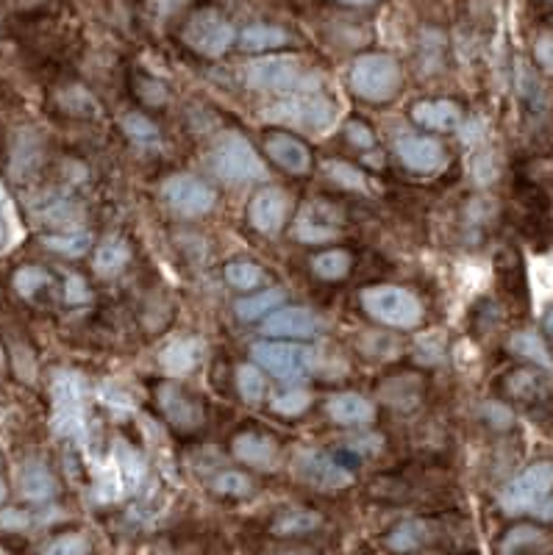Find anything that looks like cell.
Masks as SVG:
<instances>
[{
    "label": "cell",
    "instance_id": "cell-12",
    "mask_svg": "<svg viewBox=\"0 0 553 555\" xmlns=\"http://www.w3.org/2000/svg\"><path fill=\"white\" fill-rule=\"evenodd\" d=\"M342 214L331 203H306L295 222V236L306 245H323L340 236Z\"/></svg>",
    "mask_w": 553,
    "mask_h": 555
},
{
    "label": "cell",
    "instance_id": "cell-8",
    "mask_svg": "<svg viewBox=\"0 0 553 555\" xmlns=\"http://www.w3.org/2000/svg\"><path fill=\"white\" fill-rule=\"evenodd\" d=\"M184 42L189 48L198 50L201 56H223L231 42H234V28L226 17L214 9H203V12L192 14V20L184 28Z\"/></svg>",
    "mask_w": 553,
    "mask_h": 555
},
{
    "label": "cell",
    "instance_id": "cell-43",
    "mask_svg": "<svg viewBox=\"0 0 553 555\" xmlns=\"http://www.w3.org/2000/svg\"><path fill=\"white\" fill-rule=\"evenodd\" d=\"M89 553V542L87 536L81 533H64L59 539H53L42 555H87Z\"/></svg>",
    "mask_w": 553,
    "mask_h": 555
},
{
    "label": "cell",
    "instance_id": "cell-6",
    "mask_svg": "<svg viewBox=\"0 0 553 555\" xmlns=\"http://www.w3.org/2000/svg\"><path fill=\"white\" fill-rule=\"evenodd\" d=\"M553 489V461H537L526 467L501 492V508L506 514L534 511Z\"/></svg>",
    "mask_w": 553,
    "mask_h": 555
},
{
    "label": "cell",
    "instance_id": "cell-33",
    "mask_svg": "<svg viewBox=\"0 0 553 555\" xmlns=\"http://www.w3.org/2000/svg\"><path fill=\"white\" fill-rule=\"evenodd\" d=\"M323 173L334 181V184L345 186V189H353V192H365L367 189V178L362 170H356L351 167L348 161H340V159H331L323 164Z\"/></svg>",
    "mask_w": 553,
    "mask_h": 555
},
{
    "label": "cell",
    "instance_id": "cell-20",
    "mask_svg": "<svg viewBox=\"0 0 553 555\" xmlns=\"http://www.w3.org/2000/svg\"><path fill=\"white\" fill-rule=\"evenodd\" d=\"M112 464L114 469H117V475H120L123 492L128 494L139 492V486H142L145 478H148V464H145V458L139 456L131 444L123 442V439H117V442H114Z\"/></svg>",
    "mask_w": 553,
    "mask_h": 555
},
{
    "label": "cell",
    "instance_id": "cell-24",
    "mask_svg": "<svg viewBox=\"0 0 553 555\" xmlns=\"http://www.w3.org/2000/svg\"><path fill=\"white\" fill-rule=\"evenodd\" d=\"M128 259H131V250H128L126 239L109 236V239L95 250V272L112 278V275H117V272L126 267Z\"/></svg>",
    "mask_w": 553,
    "mask_h": 555
},
{
    "label": "cell",
    "instance_id": "cell-3",
    "mask_svg": "<svg viewBox=\"0 0 553 555\" xmlns=\"http://www.w3.org/2000/svg\"><path fill=\"white\" fill-rule=\"evenodd\" d=\"M362 306L373 320L390 328H417L423 320V303L409 289L392 284H378L362 289Z\"/></svg>",
    "mask_w": 553,
    "mask_h": 555
},
{
    "label": "cell",
    "instance_id": "cell-35",
    "mask_svg": "<svg viewBox=\"0 0 553 555\" xmlns=\"http://www.w3.org/2000/svg\"><path fill=\"white\" fill-rule=\"evenodd\" d=\"M123 131H126L128 139H134L137 145H153V142H159V125L148 120V117H142L137 111H128L123 114Z\"/></svg>",
    "mask_w": 553,
    "mask_h": 555
},
{
    "label": "cell",
    "instance_id": "cell-37",
    "mask_svg": "<svg viewBox=\"0 0 553 555\" xmlns=\"http://www.w3.org/2000/svg\"><path fill=\"white\" fill-rule=\"evenodd\" d=\"M237 389L245 403H251V406L262 403L264 378H262V372H259V367H253V364H242V367L237 370Z\"/></svg>",
    "mask_w": 553,
    "mask_h": 555
},
{
    "label": "cell",
    "instance_id": "cell-42",
    "mask_svg": "<svg viewBox=\"0 0 553 555\" xmlns=\"http://www.w3.org/2000/svg\"><path fill=\"white\" fill-rule=\"evenodd\" d=\"M312 403V395L309 392H303V389H292V392H284V395H278L273 400V411L281 414V417H298L303 414L306 408Z\"/></svg>",
    "mask_w": 553,
    "mask_h": 555
},
{
    "label": "cell",
    "instance_id": "cell-53",
    "mask_svg": "<svg viewBox=\"0 0 553 555\" xmlns=\"http://www.w3.org/2000/svg\"><path fill=\"white\" fill-rule=\"evenodd\" d=\"M531 514H537L540 519H553V500H551V497H545V500H542L540 506L534 508Z\"/></svg>",
    "mask_w": 553,
    "mask_h": 555
},
{
    "label": "cell",
    "instance_id": "cell-40",
    "mask_svg": "<svg viewBox=\"0 0 553 555\" xmlns=\"http://www.w3.org/2000/svg\"><path fill=\"white\" fill-rule=\"evenodd\" d=\"M45 286H51V272H45L42 267H20L14 275V289L23 297H34Z\"/></svg>",
    "mask_w": 553,
    "mask_h": 555
},
{
    "label": "cell",
    "instance_id": "cell-28",
    "mask_svg": "<svg viewBox=\"0 0 553 555\" xmlns=\"http://www.w3.org/2000/svg\"><path fill=\"white\" fill-rule=\"evenodd\" d=\"M509 350L517 353V356L528 358V361H534V364H540L542 370H553L551 353H548L545 342H542L540 336H537L534 331L515 333V336L509 339Z\"/></svg>",
    "mask_w": 553,
    "mask_h": 555
},
{
    "label": "cell",
    "instance_id": "cell-58",
    "mask_svg": "<svg viewBox=\"0 0 553 555\" xmlns=\"http://www.w3.org/2000/svg\"><path fill=\"white\" fill-rule=\"evenodd\" d=\"M551 3H553V0H551Z\"/></svg>",
    "mask_w": 553,
    "mask_h": 555
},
{
    "label": "cell",
    "instance_id": "cell-54",
    "mask_svg": "<svg viewBox=\"0 0 553 555\" xmlns=\"http://www.w3.org/2000/svg\"><path fill=\"white\" fill-rule=\"evenodd\" d=\"M545 331H548L553 336V309L548 311V314H545Z\"/></svg>",
    "mask_w": 553,
    "mask_h": 555
},
{
    "label": "cell",
    "instance_id": "cell-52",
    "mask_svg": "<svg viewBox=\"0 0 553 555\" xmlns=\"http://www.w3.org/2000/svg\"><path fill=\"white\" fill-rule=\"evenodd\" d=\"M534 56L545 73H553V34H545V37L537 39V48H534Z\"/></svg>",
    "mask_w": 553,
    "mask_h": 555
},
{
    "label": "cell",
    "instance_id": "cell-22",
    "mask_svg": "<svg viewBox=\"0 0 553 555\" xmlns=\"http://www.w3.org/2000/svg\"><path fill=\"white\" fill-rule=\"evenodd\" d=\"M20 494L28 503H48L56 494V481H53L51 469L42 461H28L20 472Z\"/></svg>",
    "mask_w": 553,
    "mask_h": 555
},
{
    "label": "cell",
    "instance_id": "cell-51",
    "mask_svg": "<svg viewBox=\"0 0 553 555\" xmlns=\"http://www.w3.org/2000/svg\"><path fill=\"white\" fill-rule=\"evenodd\" d=\"M345 134H348V139H351L356 148H373V145H376V136H373V131H370V128L362 123H348Z\"/></svg>",
    "mask_w": 553,
    "mask_h": 555
},
{
    "label": "cell",
    "instance_id": "cell-48",
    "mask_svg": "<svg viewBox=\"0 0 553 555\" xmlns=\"http://www.w3.org/2000/svg\"><path fill=\"white\" fill-rule=\"evenodd\" d=\"M64 300L73 303V306L89 303V286L81 275H67V281H64Z\"/></svg>",
    "mask_w": 553,
    "mask_h": 555
},
{
    "label": "cell",
    "instance_id": "cell-9",
    "mask_svg": "<svg viewBox=\"0 0 553 555\" xmlns=\"http://www.w3.org/2000/svg\"><path fill=\"white\" fill-rule=\"evenodd\" d=\"M245 81L262 92H290L303 81L301 62L295 56H264L248 64Z\"/></svg>",
    "mask_w": 553,
    "mask_h": 555
},
{
    "label": "cell",
    "instance_id": "cell-4",
    "mask_svg": "<svg viewBox=\"0 0 553 555\" xmlns=\"http://www.w3.org/2000/svg\"><path fill=\"white\" fill-rule=\"evenodd\" d=\"M401 64L387 53H365L351 67V89L362 100L384 103L401 89Z\"/></svg>",
    "mask_w": 553,
    "mask_h": 555
},
{
    "label": "cell",
    "instance_id": "cell-26",
    "mask_svg": "<svg viewBox=\"0 0 553 555\" xmlns=\"http://www.w3.org/2000/svg\"><path fill=\"white\" fill-rule=\"evenodd\" d=\"M284 297H287V292L284 289H278V286H273V289H264V292H259V295H251V297H242V300H237V314L242 317V320H259V317H267V314H273V311L284 303Z\"/></svg>",
    "mask_w": 553,
    "mask_h": 555
},
{
    "label": "cell",
    "instance_id": "cell-1",
    "mask_svg": "<svg viewBox=\"0 0 553 555\" xmlns=\"http://www.w3.org/2000/svg\"><path fill=\"white\" fill-rule=\"evenodd\" d=\"M212 173L231 186L267 181V167L253 145L237 131H226L212 148Z\"/></svg>",
    "mask_w": 553,
    "mask_h": 555
},
{
    "label": "cell",
    "instance_id": "cell-25",
    "mask_svg": "<svg viewBox=\"0 0 553 555\" xmlns=\"http://www.w3.org/2000/svg\"><path fill=\"white\" fill-rule=\"evenodd\" d=\"M42 164V142L37 134H17L12 150V173L17 178H26Z\"/></svg>",
    "mask_w": 553,
    "mask_h": 555
},
{
    "label": "cell",
    "instance_id": "cell-17",
    "mask_svg": "<svg viewBox=\"0 0 553 555\" xmlns=\"http://www.w3.org/2000/svg\"><path fill=\"white\" fill-rule=\"evenodd\" d=\"M264 150H267V156L276 161L278 167H284L292 175L309 173V167H312V153L295 136L273 134L267 139Z\"/></svg>",
    "mask_w": 553,
    "mask_h": 555
},
{
    "label": "cell",
    "instance_id": "cell-49",
    "mask_svg": "<svg viewBox=\"0 0 553 555\" xmlns=\"http://www.w3.org/2000/svg\"><path fill=\"white\" fill-rule=\"evenodd\" d=\"M28 525H31V514L23 508L0 511V531H26Z\"/></svg>",
    "mask_w": 553,
    "mask_h": 555
},
{
    "label": "cell",
    "instance_id": "cell-5",
    "mask_svg": "<svg viewBox=\"0 0 553 555\" xmlns=\"http://www.w3.org/2000/svg\"><path fill=\"white\" fill-rule=\"evenodd\" d=\"M253 361L281 381H298L320 367V356L309 345H287V342H259L251 350Z\"/></svg>",
    "mask_w": 553,
    "mask_h": 555
},
{
    "label": "cell",
    "instance_id": "cell-41",
    "mask_svg": "<svg viewBox=\"0 0 553 555\" xmlns=\"http://www.w3.org/2000/svg\"><path fill=\"white\" fill-rule=\"evenodd\" d=\"M545 389H548V381L531 370H520L509 378V392L515 397H540L545 395Z\"/></svg>",
    "mask_w": 553,
    "mask_h": 555
},
{
    "label": "cell",
    "instance_id": "cell-55",
    "mask_svg": "<svg viewBox=\"0 0 553 555\" xmlns=\"http://www.w3.org/2000/svg\"><path fill=\"white\" fill-rule=\"evenodd\" d=\"M340 3H348V6H367V3H373V0H340Z\"/></svg>",
    "mask_w": 553,
    "mask_h": 555
},
{
    "label": "cell",
    "instance_id": "cell-10",
    "mask_svg": "<svg viewBox=\"0 0 553 555\" xmlns=\"http://www.w3.org/2000/svg\"><path fill=\"white\" fill-rule=\"evenodd\" d=\"M292 469L303 483H309L315 489H328V492L345 489L353 483V475L348 469L317 450H298L292 458Z\"/></svg>",
    "mask_w": 553,
    "mask_h": 555
},
{
    "label": "cell",
    "instance_id": "cell-13",
    "mask_svg": "<svg viewBox=\"0 0 553 555\" xmlns=\"http://www.w3.org/2000/svg\"><path fill=\"white\" fill-rule=\"evenodd\" d=\"M290 214V195L281 192L278 186H264L253 195L251 206H248V220L259 231V234H278L281 225L287 222Z\"/></svg>",
    "mask_w": 553,
    "mask_h": 555
},
{
    "label": "cell",
    "instance_id": "cell-57",
    "mask_svg": "<svg viewBox=\"0 0 553 555\" xmlns=\"http://www.w3.org/2000/svg\"><path fill=\"white\" fill-rule=\"evenodd\" d=\"M284 555H309V553H284Z\"/></svg>",
    "mask_w": 553,
    "mask_h": 555
},
{
    "label": "cell",
    "instance_id": "cell-46",
    "mask_svg": "<svg viewBox=\"0 0 553 555\" xmlns=\"http://www.w3.org/2000/svg\"><path fill=\"white\" fill-rule=\"evenodd\" d=\"M14 228H17V222H14L12 200H9L6 189H3V184H0V250L12 245Z\"/></svg>",
    "mask_w": 553,
    "mask_h": 555
},
{
    "label": "cell",
    "instance_id": "cell-34",
    "mask_svg": "<svg viewBox=\"0 0 553 555\" xmlns=\"http://www.w3.org/2000/svg\"><path fill=\"white\" fill-rule=\"evenodd\" d=\"M84 425H87L84 408H53L51 428L56 436H62V439L81 436V433H84Z\"/></svg>",
    "mask_w": 553,
    "mask_h": 555
},
{
    "label": "cell",
    "instance_id": "cell-2",
    "mask_svg": "<svg viewBox=\"0 0 553 555\" xmlns=\"http://www.w3.org/2000/svg\"><path fill=\"white\" fill-rule=\"evenodd\" d=\"M262 117L267 123L292 125V128L309 131V134H323L337 120V106L326 95L303 92V95H295V98H287L281 100V103L267 106L262 111Z\"/></svg>",
    "mask_w": 553,
    "mask_h": 555
},
{
    "label": "cell",
    "instance_id": "cell-29",
    "mask_svg": "<svg viewBox=\"0 0 553 555\" xmlns=\"http://www.w3.org/2000/svg\"><path fill=\"white\" fill-rule=\"evenodd\" d=\"M42 245L59 253V256H67V259H81L92 247V234L89 231H67V234H48L42 236Z\"/></svg>",
    "mask_w": 553,
    "mask_h": 555
},
{
    "label": "cell",
    "instance_id": "cell-32",
    "mask_svg": "<svg viewBox=\"0 0 553 555\" xmlns=\"http://www.w3.org/2000/svg\"><path fill=\"white\" fill-rule=\"evenodd\" d=\"M226 281L239 292H251L264 281V270L253 261H231L226 267Z\"/></svg>",
    "mask_w": 553,
    "mask_h": 555
},
{
    "label": "cell",
    "instance_id": "cell-18",
    "mask_svg": "<svg viewBox=\"0 0 553 555\" xmlns=\"http://www.w3.org/2000/svg\"><path fill=\"white\" fill-rule=\"evenodd\" d=\"M412 120L431 131H456L462 125V109L453 100H420L412 106Z\"/></svg>",
    "mask_w": 553,
    "mask_h": 555
},
{
    "label": "cell",
    "instance_id": "cell-36",
    "mask_svg": "<svg viewBox=\"0 0 553 555\" xmlns=\"http://www.w3.org/2000/svg\"><path fill=\"white\" fill-rule=\"evenodd\" d=\"M123 483H120V475H117V469H114L112 458L103 464V469L95 475V500L98 503H114V500H120L123 497Z\"/></svg>",
    "mask_w": 553,
    "mask_h": 555
},
{
    "label": "cell",
    "instance_id": "cell-56",
    "mask_svg": "<svg viewBox=\"0 0 553 555\" xmlns=\"http://www.w3.org/2000/svg\"><path fill=\"white\" fill-rule=\"evenodd\" d=\"M6 500V483H3V478H0V503Z\"/></svg>",
    "mask_w": 553,
    "mask_h": 555
},
{
    "label": "cell",
    "instance_id": "cell-7",
    "mask_svg": "<svg viewBox=\"0 0 553 555\" xmlns=\"http://www.w3.org/2000/svg\"><path fill=\"white\" fill-rule=\"evenodd\" d=\"M162 198L181 217H203L217 203V195H214L212 186L203 184L201 178L187 173L170 175L162 184Z\"/></svg>",
    "mask_w": 553,
    "mask_h": 555
},
{
    "label": "cell",
    "instance_id": "cell-50",
    "mask_svg": "<svg viewBox=\"0 0 553 555\" xmlns=\"http://www.w3.org/2000/svg\"><path fill=\"white\" fill-rule=\"evenodd\" d=\"M484 417L492 422V428H498V431H503V428H509L512 425V411L506 406H501V403H484Z\"/></svg>",
    "mask_w": 553,
    "mask_h": 555
},
{
    "label": "cell",
    "instance_id": "cell-44",
    "mask_svg": "<svg viewBox=\"0 0 553 555\" xmlns=\"http://www.w3.org/2000/svg\"><path fill=\"white\" fill-rule=\"evenodd\" d=\"M98 395H101L103 403H106V406H109V408H114V411H126V414H131V411L137 408V403H134V397L128 395L123 386H117V383H112V381L101 383Z\"/></svg>",
    "mask_w": 553,
    "mask_h": 555
},
{
    "label": "cell",
    "instance_id": "cell-38",
    "mask_svg": "<svg viewBox=\"0 0 553 555\" xmlns=\"http://www.w3.org/2000/svg\"><path fill=\"white\" fill-rule=\"evenodd\" d=\"M423 539H426V525L423 522H403L390 533V542L387 544L395 553H409V550L420 547Z\"/></svg>",
    "mask_w": 553,
    "mask_h": 555
},
{
    "label": "cell",
    "instance_id": "cell-30",
    "mask_svg": "<svg viewBox=\"0 0 553 555\" xmlns=\"http://www.w3.org/2000/svg\"><path fill=\"white\" fill-rule=\"evenodd\" d=\"M287 42V34L276 28V25H251L239 34V45L242 50H270V48H281Z\"/></svg>",
    "mask_w": 553,
    "mask_h": 555
},
{
    "label": "cell",
    "instance_id": "cell-39",
    "mask_svg": "<svg viewBox=\"0 0 553 555\" xmlns=\"http://www.w3.org/2000/svg\"><path fill=\"white\" fill-rule=\"evenodd\" d=\"M317 525H320V514H315V511H290V514H281L276 519L273 531L290 536V533L315 531Z\"/></svg>",
    "mask_w": 553,
    "mask_h": 555
},
{
    "label": "cell",
    "instance_id": "cell-19",
    "mask_svg": "<svg viewBox=\"0 0 553 555\" xmlns=\"http://www.w3.org/2000/svg\"><path fill=\"white\" fill-rule=\"evenodd\" d=\"M326 411L337 425H367L376 417V408L367 397L356 395V392H340L326 400Z\"/></svg>",
    "mask_w": 553,
    "mask_h": 555
},
{
    "label": "cell",
    "instance_id": "cell-31",
    "mask_svg": "<svg viewBox=\"0 0 553 555\" xmlns=\"http://www.w3.org/2000/svg\"><path fill=\"white\" fill-rule=\"evenodd\" d=\"M312 270L323 281H340L351 270V256L345 250H326V253L312 259Z\"/></svg>",
    "mask_w": 553,
    "mask_h": 555
},
{
    "label": "cell",
    "instance_id": "cell-47",
    "mask_svg": "<svg viewBox=\"0 0 553 555\" xmlns=\"http://www.w3.org/2000/svg\"><path fill=\"white\" fill-rule=\"evenodd\" d=\"M542 536L540 531H534V528H526V525H520V528H515V531L509 533L506 539H503V553H515L517 547H523V544H534L540 542Z\"/></svg>",
    "mask_w": 553,
    "mask_h": 555
},
{
    "label": "cell",
    "instance_id": "cell-23",
    "mask_svg": "<svg viewBox=\"0 0 553 555\" xmlns=\"http://www.w3.org/2000/svg\"><path fill=\"white\" fill-rule=\"evenodd\" d=\"M53 408H84L87 400V381L73 370H62L53 375Z\"/></svg>",
    "mask_w": 553,
    "mask_h": 555
},
{
    "label": "cell",
    "instance_id": "cell-15",
    "mask_svg": "<svg viewBox=\"0 0 553 555\" xmlns=\"http://www.w3.org/2000/svg\"><path fill=\"white\" fill-rule=\"evenodd\" d=\"M317 331V317L301 306L276 309L262 322V333L278 336V339H306Z\"/></svg>",
    "mask_w": 553,
    "mask_h": 555
},
{
    "label": "cell",
    "instance_id": "cell-14",
    "mask_svg": "<svg viewBox=\"0 0 553 555\" xmlns=\"http://www.w3.org/2000/svg\"><path fill=\"white\" fill-rule=\"evenodd\" d=\"M156 400H159V406H162L164 417H167L170 425H176L181 431H195V428H201L203 408L198 406V400H192L181 386H176V383H162L159 392H156Z\"/></svg>",
    "mask_w": 553,
    "mask_h": 555
},
{
    "label": "cell",
    "instance_id": "cell-16",
    "mask_svg": "<svg viewBox=\"0 0 553 555\" xmlns=\"http://www.w3.org/2000/svg\"><path fill=\"white\" fill-rule=\"evenodd\" d=\"M206 356V345L198 336H178L170 345L164 347L162 356V370L170 375H189Z\"/></svg>",
    "mask_w": 553,
    "mask_h": 555
},
{
    "label": "cell",
    "instance_id": "cell-45",
    "mask_svg": "<svg viewBox=\"0 0 553 555\" xmlns=\"http://www.w3.org/2000/svg\"><path fill=\"white\" fill-rule=\"evenodd\" d=\"M214 492L231 494V497H242V494L251 492V481L242 475V472H220L212 481Z\"/></svg>",
    "mask_w": 553,
    "mask_h": 555
},
{
    "label": "cell",
    "instance_id": "cell-21",
    "mask_svg": "<svg viewBox=\"0 0 553 555\" xmlns=\"http://www.w3.org/2000/svg\"><path fill=\"white\" fill-rule=\"evenodd\" d=\"M234 456L239 461H245V464H251V467L270 469L276 464L278 447L264 433H239L237 439H234Z\"/></svg>",
    "mask_w": 553,
    "mask_h": 555
},
{
    "label": "cell",
    "instance_id": "cell-11",
    "mask_svg": "<svg viewBox=\"0 0 553 555\" xmlns=\"http://www.w3.org/2000/svg\"><path fill=\"white\" fill-rule=\"evenodd\" d=\"M395 153L403 161L406 170L420 175H434L442 173L448 167V153L442 148L437 139L431 136H415L406 134L395 142Z\"/></svg>",
    "mask_w": 553,
    "mask_h": 555
},
{
    "label": "cell",
    "instance_id": "cell-27",
    "mask_svg": "<svg viewBox=\"0 0 553 555\" xmlns=\"http://www.w3.org/2000/svg\"><path fill=\"white\" fill-rule=\"evenodd\" d=\"M37 217L48 225H76L81 220V209H78L73 200H67L64 195H48L37 206Z\"/></svg>",
    "mask_w": 553,
    "mask_h": 555
}]
</instances>
